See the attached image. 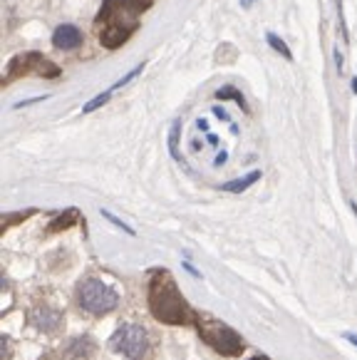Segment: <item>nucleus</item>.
Instances as JSON below:
<instances>
[{"label": "nucleus", "instance_id": "obj_15", "mask_svg": "<svg viewBox=\"0 0 357 360\" xmlns=\"http://www.w3.org/2000/svg\"><path fill=\"white\" fill-rule=\"evenodd\" d=\"M241 3H243V6H251V3H253V0H241Z\"/></svg>", "mask_w": 357, "mask_h": 360}, {"label": "nucleus", "instance_id": "obj_13", "mask_svg": "<svg viewBox=\"0 0 357 360\" xmlns=\"http://www.w3.org/2000/svg\"><path fill=\"white\" fill-rule=\"evenodd\" d=\"M152 3H154V0H139V6H142V8H149Z\"/></svg>", "mask_w": 357, "mask_h": 360}, {"label": "nucleus", "instance_id": "obj_9", "mask_svg": "<svg viewBox=\"0 0 357 360\" xmlns=\"http://www.w3.org/2000/svg\"><path fill=\"white\" fill-rule=\"evenodd\" d=\"M258 179H261V172H251V174L243 176V179H236V181H228V184H223V189H226V191H243Z\"/></svg>", "mask_w": 357, "mask_h": 360}, {"label": "nucleus", "instance_id": "obj_8", "mask_svg": "<svg viewBox=\"0 0 357 360\" xmlns=\"http://www.w3.org/2000/svg\"><path fill=\"white\" fill-rule=\"evenodd\" d=\"M53 43L58 50H74L79 43H82V32L74 25H60L53 35Z\"/></svg>", "mask_w": 357, "mask_h": 360}, {"label": "nucleus", "instance_id": "obj_1", "mask_svg": "<svg viewBox=\"0 0 357 360\" xmlns=\"http://www.w3.org/2000/svg\"><path fill=\"white\" fill-rule=\"evenodd\" d=\"M144 8L139 0H105L97 15V37L105 48L115 50L129 40V35L139 27V15Z\"/></svg>", "mask_w": 357, "mask_h": 360}, {"label": "nucleus", "instance_id": "obj_7", "mask_svg": "<svg viewBox=\"0 0 357 360\" xmlns=\"http://www.w3.org/2000/svg\"><path fill=\"white\" fill-rule=\"evenodd\" d=\"M30 321L37 330H45V333H53L63 326V313L55 311L50 306H37L35 311L30 313Z\"/></svg>", "mask_w": 357, "mask_h": 360}, {"label": "nucleus", "instance_id": "obj_14", "mask_svg": "<svg viewBox=\"0 0 357 360\" xmlns=\"http://www.w3.org/2000/svg\"><path fill=\"white\" fill-rule=\"evenodd\" d=\"M347 338H350V340H352V343H355V345H357V335H347Z\"/></svg>", "mask_w": 357, "mask_h": 360}, {"label": "nucleus", "instance_id": "obj_16", "mask_svg": "<svg viewBox=\"0 0 357 360\" xmlns=\"http://www.w3.org/2000/svg\"><path fill=\"white\" fill-rule=\"evenodd\" d=\"M251 360H268V358H251Z\"/></svg>", "mask_w": 357, "mask_h": 360}, {"label": "nucleus", "instance_id": "obj_11", "mask_svg": "<svg viewBox=\"0 0 357 360\" xmlns=\"http://www.w3.org/2000/svg\"><path fill=\"white\" fill-rule=\"evenodd\" d=\"M107 100H110V92H102L100 97H95V100H92V102H87V105H84V110H82V112H92V110H97V107H102Z\"/></svg>", "mask_w": 357, "mask_h": 360}, {"label": "nucleus", "instance_id": "obj_12", "mask_svg": "<svg viewBox=\"0 0 357 360\" xmlns=\"http://www.w3.org/2000/svg\"><path fill=\"white\" fill-rule=\"evenodd\" d=\"M74 219H77V214H74V212H67V217H65V219L60 217L58 221L53 224V231H58V229H67V224H70V221H74Z\"/></svg>", "mask_w": 357, "mask_h": 360}, {"label": "nucleus", "instance_id": "obj_10", "mask_svg": "<svg viewBox=\"0 0 357 360\" xmlns=\"http://www.w3.org/2000/svg\"><path fill=\"white\" fill-rule=\"evenodd\" d=\"M268 43H271V48H273L275 53H280V55H283L285 60H290V58H293V55H290V50H288V45H285L283 40H278V37H275V35H268Z\"/></svg>", "mask_w": 357, "mask_h": 360}, {"label": "nucleus", "instance_id": "obj_2", "mask_svg": "<svg viewBox=\"0 0 357 360\" xmlns=\"http://www.w3.org/2000/svg\"><path fill=\"white\" fill-rule=\"evenodd\" d=\"M149 308L152 316L162 323L181 326L194 318L191 308L186 306L184 296L178 293L176 281L171 278L169 271H154L152 281H149Z\"/></svg>", "mask_w": 357, "mask_h": 360}, {"label": "nucleus", "instance_id": "obj_5", "mask_svg": "<svg viewBox=\"0 0 357 360\" xmlns=\"http://www.w3.org/2000/svg\"><path fill=\"white\" fill-rule=\"evenodd\" d=\"M115 350H119L122 355H126L129 360H144L149 353V335L142 326L137 323H124L112 338Z\"/></svg>", "mask_w": 357, "mask_h": 360}, {"label": "nucleus", "instance_id": "obj_6", "mask_svg": "<svg viewBox=\"0 0 357 360\" xmlns=\"http://www.w3.org/2000/svg\"><path fill=\"white\" fill-rule=\"evenodd\" d=\"M30 70L45 75V77H58V75H60L58 65L48 63V60H42V55L25 53V55H18V58L8 65V77L6 79H13V77H18V75H22V72H30Z\"/></svg>", "mask_w": 357, "mask_h": 360}, {"label": "nucleus", "instance_id": "obj_4", "mask_svg": "<svg viewBox=\"0 0 357 360\" xmlns=\"http://www.w3.org/2000/svg\"><path fill=\"white\" fill-rule=\"evenodd\" d=\"M199 335L204 338L206 345L216 350V353L233 358V355L243 353V338L226 323H219V321H199Z\"/></svg>", "mask_w": 357, "mask_h": 360}, {"label": "nucleus", "instance_id": "obj_3", "mask_svg": "<svg viewBox=\"0 0 357 360\" xmlns=\"http://www.w3.org/2000/svg\"><path fill=\"white\" fill-rule=\"evenodd\" d=\"M77 301L82 306V311L92 313V316H107L119 306V296L112 286H107L100 278H87L84 283H79Z\"/></svg>", "mask_w": 357, "mask_h": 360}]
</instances>
